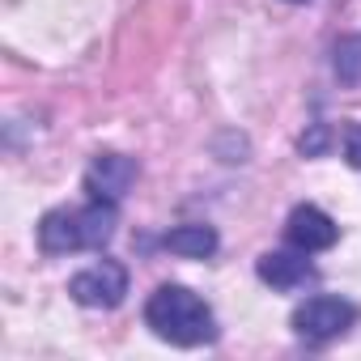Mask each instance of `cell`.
Returning a JSON list of instances; mask_svg holds the SVG:
<instances>
[{
    "label": "cell",
    "mask_w": 361,
    "mask_h": 361,
    "mask_svg": "<svg viewBox=\"0 0 361 361\" xmlns=\"http://www.w3.org/2000/svg\"><path fill=\"white\" fill-rule=\"evenodd\" d=\"M68 293H73V302H81L90 310H111L128 293V268L115 259H98L68 281Z\"/></svg>",
    "instance_id": "4"
},
{
    "label": "cell",
    "mask_w": 361,
    "mask_h": 361,
    "mask_svg": "<svg viewBox=\"0 0 361 361\" xmlns=\"http://www.w3.org/2000/svg\"><path fill=\"white\" fill-rule=\"evenodd\" d=\"M289 5H306V0H289Z\"/></svg>",
    "instance_id": "11"
},
{
    "label": "cell",
    "mask_w": 361,
    "mask_h": 361,
    "mask_svg": "<svg viewBox=\"0 0 361 361\" xmlns=\"http://www.w3.org/2000/svg\"><path fill=\"white\" fill-rule=\"evenodd\" d=\"M344 157H348V166L361 170V123H348L344 128Z\"/></svg>",
    "instance_id": "10"
},
{
    "label": "cell",
    "mask_w": 361,
    "mask_h": 361,
    "mask_svg": "<svg viewBox=\"0 0 361 361\" xmlns=\"http://www.w3.org/2000/svg\"><path fill=\"white\" fill-rule=\"evenodd\" d=\"M119 204H81V209H51L39 221V247L43 255H68V251H98L115 234Z\"/></svg>",
    "instance_id": "2"
},
{
    "label": "cell",
    "mask_w": 361,
    "mask_h": 361,
    "mask_svg": "<svg viewBox=\"0 0 361 361\" xmlns=\"http://www.w3.org/2000/svg\"><path fill=\"white\" fill-rule=\"evenodd\" d=\"M353 323H357V306H353L348 298H331V293L306 298V302L293 310V331H298V340H306V344H327V340L344 336Z\"/></svg>",
    "instance_id": "3"
},
{
    "label": "cell",
    "mask_w": 361,
    "mask_h": 361,
    "mask_svg": "<svg viewBox=\"0 0 361 361\" xmlns=\"http://www.w3.org/2000/svg\"><path fill=\"white\" fill-rule=\"evenodd\" d=\"M285 238H289V247H298V251H306V255H319V251L336 247L340 226H336L323 209L298 204V209L289 213V221H285Z\"/></svg>",
    "instance_id": "6"
},
{
    "label": "cell",
    "mask_w": 361,
    "mask_h": 361,
    "mask_svg": "<svg viewBox=\"0 0 361 361\" xmlns=\"http://www.w3.org/2000/svg\"><path fill=\"white\" fill-rule=\"evenodd\" d=\"M132 183H136V161L123 153H98L85 170V192L98 204H119Z\"/></svg>",
    "instance_id": "5"
},
{
    "label": "cell",
    "mask_w": 361,
    "mask_h": 361,
    "mask_svg": "<svg viewBox=\"0 0 361 361\" xmlns=\"http://www.w3.org/2000/svg\"><path fill=\"white\" fill-rule=\"evenodd\" d=\"M161 251L183 255V259H209L217 251V230L213 226H174L161 234Z\"/></svg>",
    "instance_id": "8"
},
{
    "label": "cell",
    "mask_w": 361,
    "mask_h": 361,
    "mask_svg": "<svg viewBox=\"0 0 361 361\" xmlns=\"http://www.w3.org/2000/svg\"><path fill=\"white\" fill-rule=\"evenodd\" d=\"M145 327L174 348H200L217 340L213 306L188 285H157L145 302Z\"/></svg>",
    "instance_id": "1"
},
{
    "label": "cell",
    "mask_w": 361,
    "mask_h": 361,
    "mask_svg": "<svg viewBox=\"0 0 361 361\" xmlns=\"http://www.w3.org/2000/svg\"><path fill=\"white\" fill-rule=\"evenodd\" d=\"M331 68L340 85H361V35H344L331 47Z\"/></svg>",
    "instance_id": "9"
},
{
    "label": "cell",
    "mask_w": 361,
    "mask_h": 361,
    "mask_svg": "<svg viewBox=\"0 0 361 361\" xmlns=\"http://www.w3.org/2000/svg\"><path fill=\"white\" fill-rule=\"evenodd\" d=\"M255 272H259V281L272 285V289H298V285H306V281L314 276L306 251H298V247H289V251H264L259 264H255Z\"/></svg>",
    "instance_id": "7"
}]
</instances>
